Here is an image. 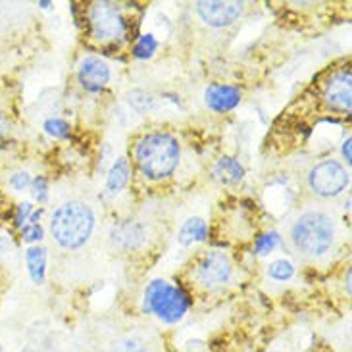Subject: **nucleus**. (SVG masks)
Instances as JSON below:
<instances>
[{
    "instance_id": "nucleus-1",
    "label": "nucleus",
    "mask_w": 352,
    "mask_h": 352,
    "mask_svg": "<svg viewBox=\"0 0 352 352\" xmlns=\"http://www.w3.org/2000/svg\"><path fill=\"white\" fill-rule=\"evenodd\" d=\"M179 160V141L164 131L143 135L135 146V162L144 179L148 181L168 179L177 170Z\"/></svg>"
},
{
    "instance_id": "nucleus-10",
    "label": "nucleus",
    "mask_w": 352,
    "mask_h": 352,
    "mask_svg": "<svg viewBox=\"0 0 352 352\" xmlns=\"http://www.w3.org/2000/svg\"><path fill=\"white\" fill-rule=\"evenodd\" d=\"M110 66L106 64L102 58L87 56L81 60L79 69H77V81L79 85L85 89L87 93H100L104 87L110 83Z\"/></svg>"
},
{
    "instance_id": "nucleus-17",
    "label": "nucleus",
    "mask_w": 352,
    "mask_h": 352,
    "mask_svg": "<svg viewBox=\"0 0 352 352\" xmlns=\"http://www.w3.org/2000/svg\"><path fill=\"white\" fill-rule=\"evenodd\" d=\"M267 276L272 277L274 281H289L291 277L295 276V264L287 258H279L274 260L267 266Z\"/></svg>"
},
{
    "instance_id": "nucleus-27",
    "label": "nucleus",
    "mask_w": 352,
    "mask_h": 352,
    "mask_svg": "<svg viewBox=\"0 0 352 352\" xmlns=\"http://www.w3.org/2000/svg\"><path fill=\"white\" fill-rule=\"evenodd\" d=\"M351 143H352V139H351V137H346V141H344L343 146H341V154H343V158L346 160V166H351V162H352Z\"/></svg>"
},
{
    "instance_id": "nucleus-21",
    "label": "nucleus",
    "mask_w": 352,
    "mask_h": 352,
    "mask_svg": "<svg viewBox=\"0 0 352 352\" xmlns=\"http://www.w3.org/2000/svg\"><path fill=\"white\" fill-rule=\"evenodd\" d=\"M112 352H148V349H146L144 341H141L139 337L127 335V337L120 339V341L114 344Z\"/></svg>"
},
{
    "instance_id": "nucleus-23",
    "label": "nucleus",
    "mask_w": 352,
    "mask_h": 352,
    "mask_svg": "<svg viewBox=\"0 0 352 352\" xmlns=\"http://www.w3.org/2000/svg\"><path fill=\"white\" fill-rule=\"evenodd\" d=\"M45 237V229L41 228V223H25L23 228H21V239L25 241V243H41Z\"/></svg>"
},
{
    "instance_id": "nucleus-15",
    "label": "nucleus",
    "mask_w": 352,
    "mask_h": 352,
    "mask_svg": "<svg viewBox=\"0 0 352 352\" xmlns=\"http://www.w3.org/2000/svg\"><path fill=\"white\" fill-rule=\"evenodd\" d=\"M208 237V226L202 218H189L183 221L177 233V241L183 247H192L197 243H202Z\"/></svg>"
},
{
    "instance_id": "nucleus-9",
    "label": "nucleus",
    "mask_w": 352,
    "mask_h": 352,
    "mask_svg": "<svg viewBox=\"0 0 352 352\" xmlns=\"http://www.w3.org/2000/svg\"><path fill=\"white\" fill-rule=\"evenodd\" d=\"M351 69H339L335 72L331 79L327 81L324 89L325 106L339 114H351L352 108V91H351Z\"/></svg>"
},
{
    "instance_id": "nucleus-29",
    "label": "nucleus",
    "mask_w": 352,
    "mask_h": 352,
    "mask_svg": "<svg viewBox=\"0 0 352 352\" xmlns=\"http://www.w3.org/2000/svg\"><path fill=\"white\" fill-rule=\"evenodd\" d=\"M346 293L351 295V272H346Z\"/></svg>"
},
{
    "instance_id": "nucleus-2",
    "label": "nucleus",
    "mask_w": 352,
    "mask_h": 352,
    "mask_svg": "<svg viewBox=\"0 0 352 352\" xmlns=\"http://www.w3.org/2000/svg\"><path fill=\"white\" fill-rule=\"evenodd\" d=\"M95 212L81 200L60 204L50 218V233L66 250H77L91 239L95 231Z\"/></svg>"
},
{
    "instance_id": "nucleus-30",
    "label": "nucleus",
    "mask_w": 352,
    "mask_h": 352,
    "mask_svg": "<svg viewBox=\"0 0 352 352\" xmlns=\"http://www.w3.org/2000/svg\"><path fill=\"white\" fill-rule=\"evenodd\" d=\"M38 6H41L43 10H47V8H50V6H52V2H38Z\"/></svg>"
},
{
    "instance_id": "nucleus-7",
    "label": "nucleus",
    "mask_w": 352,
    "mask_h": 352,
    "mask_svg": "<svg viewBox=\"0 0 352 352\" xmlns=\"http://www.w3.org/2000/svg\"><path fill=\"white\" fill-rule=\"evenodd\" d=\"M231 274H233V267H231V260L228 254L221 250H210L199 260L192 277L204 289H218V287L228 285Z\"/></svg>"
},
{
    "instance_id": "nucleus-4",
    "label": "nucleus",
    "mask_w": 352,
    "mask_h": 352,
    "mask_svg": "<svg viewBox=\"0 0 352 352\" xmlns=\"http://www.w3.org/2000/svg\"><path fill=\"white\" fill-rule=\"evenodd\" d=\"M192 298L179 285L166 279H153L143 295L144 314H153L164 324H177L189 312Z\"/></svg>"
},
{
    "instance_id": "nucleus-5",
    "label": "nucleus",
    "mask_w": 352,
    "mask_h": 352,
    "mask_svg": "<svg viewBox=\"0 0 352 352\" xmlns=\"http://www.w3.org/2000/svg\"><path fill=\"white\" fill-rule=\"evenodd\" d=\"M308 185L322 199H333L349 185V172L337 160H324L308 172Z\"/></svg>"
},
{
    "instance_id": "nucleus-12",
    "label": "nucleus",
    "mask_w": 352,
    "mask_h": 352,
    "mask_svg": "<svg viewBox=\"0 0 352 352\" xmlns=\"http://www.w3.org/2000/svg\"><path fill=\"white\" fill-rule=\"evenodd\" d=\"M112 241L124 250H135V248L143 247L146 241V228L139 221H125L122 226L114 228Z\"/></svg>"
},
{
    "instance_id": "nucleus-3",
    "label": "nucleus",
    "mask_w": 352,
    "mask_h": 352,
    "mask_svg": "<svg viewBox=\"0 0 352 352\" xmlns=\"http://www.w3.org/2000/svg\"><path fill=\"white\" fill-rule=\"evenodd\" d=\"M295 248L308 258L325 256L335 243V223L325 212L310 210L300 214L291 229Z\"/></svg>"
},
{
    "instance_id": "nucleus-18",
    "label": "nucleus",
    "mask_w": 352,
    "mask_h": 352,
    "mask_svg": "<svg viewBox=\"0 0 352 352\" xmlns=\"http://www.w3.org/2000/svg\"><path fill=\"white\" fill-rule=\"evenodd\" d=\"M156 48H158L156 37H154L153 33H146V35H141V37L137 38V43H135L133 47V56L137 60H148V58L154 56Z\"/></svg>"
},
{
    "instance_id": "nucleus-28",
    "label": "nucleus",
    "mask_w": 352,
    "mask_h": 352,
    "mask_svg": "<svg viewBox=\"0 0 352 352\" xmlns=\"http://www.w3.org/2000/svg\"><path fill=\"white\" fill-rule=\"evenodd\" d=\"M6 133H8V122H6V118H2V116H0V139H2Z\"/></svg>"
},
{
    "instance_id": "nucleus-22",
    "label": "nucleus",
    "mask_w": 352,
    "mask_h": 352,
    "mask_svg": "<svg viewBox=\"0 0 352 352\" xmlns=\"http://www.w3.org/2000/svg\"><path fill=\"white\" fill-rule=\"evenodd\" d=\"M153 96L146 95L143 91H133V93H129V104L133 106L137 112H146V110H151L153 108Z\"/></svg>"
},
{
    "instance_id": "nucleus-6",
    "label": "nucleus",
    "mask_w": 352,
    "mask_h": 352,
    "mask_svg": "<svg viewBox=\"0 0 352 352\" xmlns=\"http://www.w3.org/2000/svg\"><path fill=\"white\" fill-rule=\"evenodd\" d=\"M93 37L100 43L118 41L125 33V18L114 2H95L89 12Z\"/></svg>"
},
{
    "instance_id": "nucleus-26",
    "label": "nucleus",
    "mask_w": 352,
    "mask_h": 352,
    "mask_svg": "<svg viewBox=\"0 0 352 352\" xmlns=\"http://www.w3.org/2000/svg\"><path fill=\"white\" fill-rule=\"evenodd\" d=\"M31 181L33 179H31L29 172H16L10 177V187L14 190H23L31 185Z\"/></svg>"
},
{
    "instance_id": "nucleus-31",
    "label": "nucleus",
    "mask_w": 352,
    "mask_h": 352,
    "mask_svg": "<svg viewBox=\"0 0 352 352\" xmlns=\"http://www.w3.org/2000/svg\"><path fill=\"white\" fill-rule=\"evenodd\" d=\"M0 351H2V349H0Z\"/></svg>"
},
{
    "instance_id": "nucleus-16",
    "label": "nucleus",
    "mask_w": 352,
    "mask_h": 352,
    "mask_svg": "<svg viewBox=\"0 0 352 352\" xmlns=\"http://www.w3.org/2000/svg\"><path fill=\"white\" fill-rule=\"evenodd\" d=\"M25 264L31 281L35 285H43L47 279V250L43 247H29L25 250Z\"/></svg>"
},
{
    "instance_id": "nucleus-13",
    "label": "nucleus",
    "mask_w": 352,
    "mask_h": 352,
    "mask_svg": "<svg viewBox=\"0 0 352 352\" xmlns=\"http://www.w3.org/2000/svg\"><path fill=\"white\" fill-rule=\"evenodd\" d=\"M212 175L221 185H237L245 179V166L233 156H221L214 164Z\"/></svg>"
},
{
    "instance_id": "nucleus-25",
    "label": "nucleus",
    "mask_w": 352,
    "mask_h": 352,
    "mask_svg": "<svg viewBox=\"0 0 352 352\" xmlns=\"http://www.w3.org/2000/svg\"><path fill=\"white\" fill-rule=\"evenodd\" d=\"M31 214H33V204L31 202H21L18 210H16V218H14L16 228H23L31 218Z\"/></svg>"
},
{
    "instance_id": "nucleus-19",
    "label": "nucleus",
    "mask_w": 352,
    "mask_h": 352,
    "mask_svg": "<svg viewBox=\"0 0 352 352\" xmlns=\"http://www.w3.org/2000/svg\"><path fill=\"white\" fill-rule=\"evenodd\" d=\"M279 243H281L279 233H277V231H267V233H264V235H260V237L256 239V243H254V252H256L258 256H267V254H272V252L276 250Z\"/></svg>"
},
{
    "instance_id": "nucleus-8",
    "label": "nucleus",
    "mask_w": 352,
    "mask_h": 352,
    "mask_svg": "<svg viewBox=\"0 0 352 352\" xmlns=\"http://www.w3.org/2000/svg\"><path fill=\"white\" fill-rule=\"evenodd\" d=\"M243 2H221V0H202L197 2V14L208 28H229L243 16Z\"/></svg>"
},
{
    "instance_id": "nucleus-20",
    "label": "nucleus",
    "mask_w": 352,
    "mask_h": 352,
    "mask_svg": "<svg viewBox=\"0 0 352 352\" xmlns=\"http://www.w3.org/2000/svg\"><path fill=\"white\" fill-rule=\"evenodd\" d=\"M43 129L52 139H67L69 137V124L62 118H48V120H45Z\"/></svg>"
},
{
    "instance_id": "nucleus-14",
    "label": "nucleus",
    "mask_w": 352,
    "mask_h": 352,
    "mask_svg": "<svg viewBox=\"0 0 352 352\" xmlns=\"http://www.w3.org/2000/svg\"><path fill=\"white\" fill-rule=\"evenodd\" d=\"M129 179H131V164L125 156H120L106 173V192L110 197H118L127 187Z\"/></svg>"
},
{
    "instance_id": "nucleus-24",
    "label": "nucleus",
    "mask_w": 352,
    "mask_h": 352,
    "mask_svg": "<svg viewBox=\"0 0 352 352\" xmlns=\"http://www.w3.org/2000/svg\"><path fill=\"white\" fill-rule=\"evenodd\" d=\"M31 192H33V199L37 200L38 204H45L48 200V183L45 177H35V179L31 181Z\"/></svg>"
},
{
    "instance_id": "nucleus-11",
    "label": "nucleus",
    "mask_w": 352,
    "mask_h": 352,
    "mask_svg": "<svg viewBox=\"0 0 352 352\" xmlns=\"http://www.w3.org/2000/svg\"><path fill=\"white\" fill-rule=\"evenodd\" d=\"M204 102L212 112L216 114H226L235 110L241 102V91L235 85H226V83H212L204 91Z\"/></svg>"
}]
</instances>
